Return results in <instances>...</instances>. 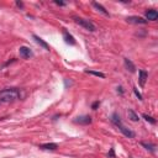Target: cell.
<instances>
[{
    "instance_id": "cell-1",
    "label": "cell",
    "mask_w": 158,
    "mask_h": 158,
    "mask_svg": "<svg viewBox=\"0 0 158 158\" xmlns=\"http://www.w3.org/2000/svg\"><path fill=\"white\" fill-rule=\"evenodd\" d=\"M21 94L15 88H7L0 91V102H10L20 99Z\"/></svg>"
},
{
    "instance_id": "cell-2",
    "label": "cell",
    "mask_w": 158,
    "mask_h": 158,
    "mask_svg": "<svg viewBox=\"0 0 158 158\" xmlns=\"http://www.w3.org/2000/svg\"><path fill=\"white\" fill-rule=\"evenodd\" d=\"M73 19H74L75 23L80 25L81 27H84L85 30H88V31H90V32H94V31L96 30V26H95V25H94L91 21H89V20H86V19H83V17H78V16H74Z\"/></svg>"
},
{
    "instance_id": "cell-3",
    "label": "cell",
    "mask_w": 158,
    "mask_h": 158,
    "mask_svg": "<svg viewBox=\"0 0 158 158\" xmlns=\"http://www.w3.org/2000/svg\"><path fill=\"white\" fill-rule=\"evenodd\" d=\"M91 117L90 116H88V115H83V116H78V117H75L74 118V122L75 123H78V125H89V123H91Z\"/></svg>"
},
{
    "instance_id": "cell-4",
    "label": "cell",
    "mask_w": 158,
    "mask_h": 158,
    "mask_svg": "<svg viewBox=\"0 0 158 158\" xmlns=\"http://www.w3.org/2000/svg\"><path fill=\"white\" fill-rule=\"evenodd\" d=\"M126 20H127V22L136 23V25H144V23H147V20H144L143 17H139V16H128Z\"/></svg>"
},
{
    "instance_id": "cell-5",
    "label": "cell",
    "mask_w": 158,
    "mask_h": 158,
    "mask_svg": "<svg viewBox=\"0 0 158 158\" xmlns=\"http://www.w3.org/2000/svg\"><path fill=\"white\" fill-rule=\"evenodd\" d=\"M19 53H20V57L23 58V59H28V58L32 56L31 49H30L28 47H26V46L20 47V48H19Z\"/></svg>"
},
{
    "instance_id": "cell-6",
    "label": "cell",
    "mask_w": 158,
    "mask_h": 158,
    "mask_svg": "<svg viewBox=\"0 0 158 158\" xmlns=\"http://www.w3.org/2000/svg\"><path fill=\"white\" fill-rule=\"evenodd\" d=\"M117 127H118V130H120V131H121L126 137H128V138H133V137H135V132H133L132 130L127 128L126 126H123L122 123H121L120 126H117Z\"/></svg>"
},
{
    "instance_id": "cell-7",
    "label": "cell",
    "mask_w": 158,
    "mask_h": 158,
    "mask_svg": "<svg viewBox=\"0 0 158 158\" xmlns=\"http://www.w3.org/2000/svg\"><path fill=\"white\" fill-rule=\"evenodd\" d=\"M146 19L149 20V21H156L158 19V12L156 10H153V9L147 10L146 11Z\"/></svg>"
},
{
    "instance_id": "cell-8",
    "label": "cell",
    "mask_w": 158,
    "mask_h": 158,
    "mask_svg": "<svg viewBox=\"0 0 158 158\" xmlns=\"http://www.w3.org/2000/svg\"><path fill=\"white\" fill-rule=\"evenodd\" d=\"M32 37H33V40L36 41V43H37V44H40L41 47H43L46 51H49V46H48V43H47L46 41H43V40H42L40 36H37V35H33Z\"/></svg>"
},
{
    "instance_id": "cell-9",
    "label": "cell",
    "mask_w": 158,
    "mask_h": 158,
    "mask_svg": "<svg viewBox=\"0 0 158 158\" xmlns=\"http://www.w3.org/2000/svg\"><path fill=\"white\" fill-rule=\"evenodd\" d=\"M138 79H139V84H141V86H143L144 85V83H146V80H147V78H148V74H147V72L146 70H143V69H141L139 72H138Z\"/></svg>"
},
{
    "instance_id": "cell-10",
    "label": "cell",
    "mask_w": 158,
    "mask_h": 158,
    "mask_svg": "<svg viewBox=\"0 0 158 158\" xmlns=\"http://www.w3.org/2000/svg\"><path fill=\"white\" fill-rule=\"evenodd\" d=\"M63 38H64L65 43H69V44H75V40H74V37H73L70 33H68L67 31H63Z\"/></svg>"
},
{
    "instance_id": "cell-11",
    "label": "cell",
    "mask_w": 158,
    "mask_h": 158,
    "mask_svg": "<svg viewBox=\"0 0 158 158\" xmlns=\"http://www.w3.org/2000/svg\"><path fill=\"white\" fill-rule=\"evenodd\" d=\"M93 6H94V7H95L98 11H100L101 14H104L105 16H109V12L106 11V9H105V7H104L101 4H99V2H95V1H94V2H93Z\"/></svg>"
},
{
    "instance_id": "cell-12",
    "label": "cell",
    "mask_w": 158,
    "mask_h": 158,
    "mask_svg": "<svg viewBox=\"0 0 158 158\" xmlns=\"http://www.w3.org/2000/svg\"><path fill=\"white\" fill-rule=\"evenodd\" d=\"M123 62H125V67L127 68V70H130L131 73H133V72L136 70L135 64H133V63H132V62H131L128 58H125V60H123Z\"/></svg>"
},
{
    "instance_id": "cell-13",
    "label": "cell",
    "mask_w": 158,
    "mask_h": 158,
    "mask_svg": "<svg viewBox=\"0 0 158 158\" xmlns=\"http://www.w3.org/2000/svg\"><path fill=\"white\" fill-rule=\"evenodd\" d=\"M127 115H128V118H130L131 121H133V122H136V121H138V120H139L138 115H137L132 109H128V110H127Z\"/></svg>"
},
{
    "instance_id": "cell-14",
    "label": "cell",
    "mask_w": 158,
    "mask_h": 158,
    "mask_svg": "<svg viewBox=\"0 0 158 158\" xmlns=\"http://www.w3.org/2000/svg\"><path fill=\"white\" fill-rule=\"evenodd\" d=\"M40 148H42V149H57L58 144L57 143H43L40 146Z\"/></svg>"
},
{
    "instance_id": "cell-15",
    "label": "cell",
    "mask_w": 158,
    "mask_h": 158,
    "mask_svg": "<svg viewBox=\"0 0 158 158\" xmlns=\"http://www.w3.org/2000/svg\"><path fill=\"white\" fill-rule=\"evenodd\" d=\"M111 122H112L115 126H120V125L122 123V121H121V118H120V116H118L117 114H114V115L111 116Z\"/></svg>"
},
{
    "instance_id": "cell-16",
    "label": "cell",
    "mask_w": 158,
    "mask_h": 158,
    "mask_svg": "<svg viewBox=\"0 0 158 158\" xmlns=\"http://www.w3.org/2000/svg\"><path fill=\"white\" fill-rule=\"evenodd\" d=\"M85 73L88 74H93L95 77H100V78H105V74L101 73V72H95V70H85Z\"/></svg>"
},
{
    "instance_id": "cell-17",
    "label": "cell",
    "mask_w": 158,
    "mask_h": 158,
    "mask_svg": "<svg viewBox=\"0 0 158 158\" xmlns=\"http://www.w3.org/2000/svg\"><path fill=\"white\" fill-rule=\"evenodd\" d=\"M141 144H142V146H143V147H144L146 149H149L151 152H153V151H154V146H153L152 143H147V142H142Z\"/></svg>"
},
{
    "instance_id": "cell-18",
    "label": "cell",
    "mask_w": 158,
    "mask_h": 158,
    "mask_svg": "<svg viewBox=\"0 0 158 158\" xmlns=\"http://www.w3.org/2000/svg\"><path fill=\"white\" fill-rule=\"evenodd\" d=\"M142 117L146 120V121H148V122H151V123H156V120L153 118V117H151V116H148L147 114H143L142 115Z\"/></svg>"
},
{
    "instance_id": "cell-19",
    "label": "cell",
    "mask_w": 158,
    "mask_h": 158,
    "mask_svg": "<svg viewBox=\"0 0 158 158\" xmlns=\"http://www.w3.org/2000/svg\"><path fill=\"white\" fill-rule=\"evenodd\" d=\"M133 91H135V94H136V95H137V98H138V99H139V100H142V95H141V94H139V93H138V91H137V89H136V88H135V89H133Z\"/></svg>"
},
{
    "instance_id": "cell-20",
    "label": "cell",
    "mask_w": 158,
    "mask_h": 158,
    "mask_svg": "<svg viewBox=\"0 0 158 158\" xmlns=\"http://www.w3.org/2000/svg\"><path fill=\"white\" fill-rule=\"evenodd\" d=\"M99 105H100V102H99V101H95V102L93 104V106H91V109H93V110H96V107H98Z\"/></svg>"
},
{
    "instance_id": "cell-21",
    "label": "cell",
    "mask_w": 158,
    "mask_h": 158,
    "mask_svg": "<svg viewBox=\"0 0 158 158\" xmlns=\"http://www.w3.org/2000/svg\"><path fill=\"white\" fill-rule=\"evenodd\" d=\"M54 2H56L57 5H60V6H64V5H65V4L63 2V1H54Z\"/></svg>"
},
{
    "instance_id": "cell-22",
    "label": "cell",
    "mask_w": 158,
    "mask_h": 158,
    "mask_svg": "<svg viewBox=\"0 0 158 158\" xmlns=\"http://www.w3.org/2000/svg\"><path fill=\"white\" fill-rule=\"evenodd\" d=\"M16 5H17V6H20V7H22V6H23V4H22L21 1H16Z\"/></svg>"
},
{
    "instance_id": "cell-23",
    "label": "cell",
    "mask_w": 158,
    "mask_h": 158,
    "mask_svg": "<svg viewBox=\"0 0 158 158\" xmlns=\"http://www.w3.org/2000/svg\"><path fill=\"white\" fill-rule=\"evenodd\" d=\"M0 104H1V102H0Z\"/></svg>"
}]
</instances>
